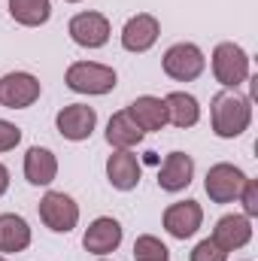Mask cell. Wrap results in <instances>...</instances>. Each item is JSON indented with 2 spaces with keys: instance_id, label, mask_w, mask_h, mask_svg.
Listing matches in <instances>:
<instances>
[{
  "instance_id": "cell-23",
  "label": "cell",
  "mask_w": 258,
  "mask_h": 261,
  "mask_svg": "<svg viewBox=\"0 0 258 261\" xmlns=\"http://www.w3.org/2000/svg\"><path fill=\"white\" fill-rule=\"evenodd\" d=\"M228 258V252L210 237V240H200L197 246L192 249V261H225Z\"/></svg>"
},
{
  "instance_id": "cell-14",
  "label": "cell",
  "mask_w": 258,
  "mask_h": 261,
  "mask_svg": "<svg viewBox=\"0 0 258 261\" xmlns=\"http://www.w3.org/2000/svg\"><path fill=\"white\" fill-rule=\"evenodd\" d=\"M213 240L225 249V252H234V249H243L249 240H252V225H249V216H222L213 228Z\"/></svg>"
},
{
  "instance_id": "cell-6",
  "label": "cell",
  "mask_w": 258,
  "mask_h": 261,
  "mask_svg": "<svg viewBox=\"0 0 258 261\" xmlns=\"http://www.w3.org/2000/svg\"><path fill=\"white\" fill-rule=\"evenodd\" d=\"M243 182H246V173H243L240 167L222 161V164H213V167L207 170L203 189H207V195H210L213 203H231V200L240 197Z\"/></svg>"
},
{
  "instance_id": "cell-22",
  "label": "cell",
  "mask_w": 258,
  "mask_h": 261,
  "mask_svg": "<svg viewBox=\"0 0 258 261\" xmlns=\"http://www.w3.org/2000/svg\"><path fill=\"white\" fill-rule=\"evenodd\" d=\"M134 261H167V246L158 237L143 234L134 243Z\"/></svg>"
},
{
  "instance_id": "cell-25",
  "label": "cell",
  "mask_w": 258,
  "mask_h": 261,
  "mask_svg": "<svg viewBox=\"0 0 258 261\" xmlns=\"http://www.w3.org/2000/svg\"><path fill=\"white\" fill-rule=\"evenodd\" d=\"M240 200H243L246 216H258V182L255 179H246V182H243V189H240Z\"/></svg>"
},
{
  "instance_id": "cell-8",
  "label": "cell",
  "mask_w": 258,
  "mask_h": 261,
  "mask_svg": "<svg viewBox=\"0 0 258 261\" xmlns=\"http://www.w3.org/2000/svg\"><path fill=\"white\" fill-rule=\"evenodd\" d=\"M40 97V79L31 73H6L0 79V103L6 110H24Z\"/></svg>"
},
{
  "instance_id": "cell-16",
  "label": "cell",
  "mask_w": 258,
  "mask_h": 261,
  "mask_svg": "<svg viewBox=\"0 0 258 261\" xmlns=\"http://www.w3.org/2000/svg\"><path fill=\"white\" fill-rule=\"evenodd\" d=\"M128 113H131V119L140 125L143 134H146V130H161L167 125V107H164L161 97H152V94L137 97L128 107Z\"/></svg>"
},
{
  "instance_id": "cell-24",
  "label": "cell",
  "mask_w": 258,
  "mask_h": 261,
  "mask_svg": "<svg viewBox=\"0 0 258 261\" xmlns=\"http://www.w3.org/2000/svg\"><path fill=\"white\" fill-rule=\"evenodd\" d=\"M21 143V128H15L12 122H3L0 119V152H9Z\"/></svg>"
},
{
  "instance_id": "cell-5",
  "label": "cell",
  "mask_w": 258,
  "mask_h": 261,
  "mask_svg": "<svg viewBox=\"0 0 258 261\" xmlns=\"http://www.w3.org/2000/svg\"><path fill=\"white\" fill-rule=\"evenodd\" d=\"M40 219L55 234H70L79 222V206L64 192H46V197L40 200Z\"/></svg>"
},
{
  "instance_id": "cell-28",
  "label": "cell",
  "mask_w": 258,
  "mask_h": 261,
  "mask_svg": "<svg viewBox=\"0 0 258 261\" xmlns=\"http://www.w3.org/2000/svg\"><path fill=\"white\" fill-rule=\"evenodd\" d=\"M0 261H6V258H3V255H0Z\"/></svg>"
},
{
  "instance_id": "cell-27",
  "label": "cell",
  "mask_w": 258,
  "mask_h": 261,
  "mask_svg": "<svg viewBox=\"0 0 258 261\" xmlns=\"http://www.w3.org/2000/svg\"><path fill=\"white\" fill-rule=\"evenodd\" d=\"M67 3H79V0H67Z\"/></svg>"
},
{
  "instance_id": "cell-11",
  "label": "cell",
  "mask_w": 258,
  "mask_h": 261,
  "mask_svg": "<svg viewBox=\"0 0 258 261\" xmlns=\"http://www.w3.org/2000/svg\"><path fill=\"white\" fill-rule=\"evenodd\" d=\"M158 34H161L158 18L149 15V12H137L122 28V46H125V52H146V49L155 46Z\"/></svg>"
},
{
  "instance_id": "cell-4",
  "label": "cell",
  "mask_w": 258,
  "mask_h": 261,
  "mask_svg": "<svg viewBox=\"0 0 258 261\" xmlns=\"http://www.w3.org/2000/svg\"><path fill=\"white\" fill-rule=\"evenodd\" d=\"M164 73L170 76V79H176V82H192L197 79L200 73H203V67H207V58H203V52L194 46V43H176V46H170L167 52H164Z\"/></svg>"
},
{
  "instance_id": "cell-19",
  "label": "cell",
  "mask_w": 258,
  "mask_h": 261,
  "mask_svg": "<svg viewBox=\"0 0 258 261\" xmlns=\"http://www.w3.org/2000/svg\"><path fill=\"white\" fill-rule=\"evenodd\" d=\"M164 107H167V122L176 125V128H192V125H197V119H200L197 100H194L192 94H186V91L167 94L164 97Z\"/></svg>"
},
{
  "instance_id": "cell-26",
  "label": "cell",
  "mask_w": 258,
  "mask_h": 261,
  "mask_svg": "<svg viewBox=\"0 0 258 261\" xmlns=\"http://www.w3.org/2000/svg\"><path fill=\"white\" fill-rule=\"evenodd\" d=\"M6 189H9V170L0 164V197L6 195Z\"/></svg>"
},
{
  "instance_id": "cell-7",
  "label": "cell",
  "mask_w": 258,
  "mask_h": 261,
  "mask_svg": "<svg viewBox=\"0 0 258 261\" xmlns=\"http://www.w3.org/2000/svg\"><path fill=\"white\" fill-rule=\"evenodd\" d=\"M67 31L73 37V43L85 46V49H100L110 40V21L100 12H79V15H73Z\"/></svg>"
},
{
  "instance_id": "cell-10",
  "label": "cell",
  "mask_w": 258,
  "mask_h": 261,
  "mask_svg": "<svg viewBox=\"0 0 258 261\" xmlns=\"http://www.w3.org/2000/svg\"><path fill=\"white\" fill-rule=\"evenodd\" d=\"M200 222H203V210H200L197 200H179V203H170L164 210V228L176 240L192 237L194 231L200 228Z\"/></svg>"
},
{
  "instance_id": "cell-13",
  "label": "cell",
  "mask_w": 258,
  "mask_h": 261,
  "mask_svg": "<svg viewBox=\"0 0 258 261\" xmlns=\"http://www.w3.org/2000/svg\"><path fill=\"white\" fill-rule=\"evenodd\" d=\"M192 176H194L192 155H186V152H170V155L164 158L161 170H158V186H161L164 192H183V189H189Z\"/></svg>"
},
{
  "instance_id": "cell-17",
  "label": "cell",
  "mask_w": 258,
  "mask_h": 261,
  "mask_svg": "<svg viewBox=\"0 0 258 261\" xmlns=\"http://www.w3.org/2000/svg\"><path fill=\"white\" fill-rule=\"evenodd\" d=\"M55 173H58V161H55V155L49 149H40V146L28 149V155H24V176H28L31 186H49L55 179Z\"/></svg>"
},
{
  "instance_id": "cell-21",
  "label": "cell",
  "mask_w": 258,
  "mask_h": 261,
  "mask_svg": "<svg viewBox=\"0 0 258 261\" xmlns=\"http://www.w3.org/2000/svg\"><path fill=\"white\" fill-rule=\"evenodd\" d=\"M9 15L24 28H40L49 21L52 3L49 0H9Z\"/></svg>"
},
{
  "instance_id": "cell-15",
  "label": "cell",
  "mask_w": 258,
  "mask_h": 261,
  "mask_svg": "<svg viewBox=\"0 0 258 261\" xmlns=\"http://www.w3.org/2000/svg\"><path fill=\"white\" fill-rule=\"evenodd\" d=\"M107 176H110L113 189H119V192L137 189V182H140V161H137V155H131V149H116L110 155V161H107Z\"/></svg>"
},
{
  "instance_id": "cell-1",
  "label": "cell",
  "mask_w": 258,
  "mask_h": 261,
  "mask_svg": "<svg viewBox=\"0 0 258 261\" xmlns=\"http://www.w3.org/2000/svg\"><path fill=\"white\" fill-rule=\"evenodd\" d=\"M252 122V103L243 94L234 91H219L213 97V130L225 140L240 137Z\"/></svg>"
},
{
  "instance_id": "cell-3",
  "label": "cell",
  "mask_w": 258,
  "mask_h": 261,
  "mask_svg": "<svg viewBox=\"0 0 258 261\" xmlns=\"http://www.w3.org/2000/svg\"><path fill=\"white\" fill-rule=\"evenodd\" d=\"M213 76L225 88H237L249 79V55L237 43H219L213 49Z\"/></svg>"
},
{
  "instance_id": "cell-20",
  "label": "cell",
  "mask_w": 258,
  "mask_h": 261,
  "mask_svg": "<svg viewBox=\"0 0 258 261\" xmlns=\"http://www.w3.org/2000/svg\"><path fill=\"white\" fill-rule=\"evenodd\" d=\"M143 140V130L140 125L131 119L128 110H122V113H116L113 119H110V125H107V143L113 146V149H131V146H137Z\"/></svg>"
},
{
  "instance_id": "cell-9",
  "label": "cell",
  "mask_w": 258,
  "mask_h": 261,
  "mask_svg": "<svg viewBox=\"0 0 258 261\" xmlns=\"http://www.w3.org/2000/svg\"><path fill=\"white\" fill-rule=\"evenodd\" d=\"M55 125H58V134L64 140L79 143V140H88L91 137V130L97 125V113L91 107H85V103H70V107H64L58 113Z\"/></svg>"
},
{
  "instance_id": "cell-12",
  "label": "cell",
  "mask_w": 258,
  "mask_h": 261,
  "mask_svg": "<svg viewBox=\"0 0 258 261\" xmlns=\"http://www.w3.org/2000/svg\"><path fill=\"white\" fill-rule=\"evenodd\" d=\"M119 243H122V225H119L113 216L94 219V222L88 225L85 237H82V246H85L88 252H94V255H107V252L119 249Z\"/></svg>"
},
{
  "instance_id": "cell-2",
  "label": "cell",
  "mask_w": 258,
  "mask_h": 261,
  "mask_svg": "<svg viewBox=\"0 0 258 261\" xmlns=\"http://www.w3.org/2000/svg\"><path fill=\"white\" fill-rule=\"evenodd\" d=\"M67 88L79 94H107L116 88V70L94 61H76L67 67Z\"/></svg>"
},
{
  "instance_id": "cell-18",
  "label": "cell",
  "mask_w": 258,
  "mask_h": 261,
  "mask_svg": "<svg viewBox=\"0 0 258 261\" xmlns=\"http://www.w3.org/2000/svg\"><path fill=\"white\" fill-rule=\"evenodd\" d=\"M31 246V228L21 216L3 213L0 216V252H21Z\"/></svg>"
}]
</instances>
